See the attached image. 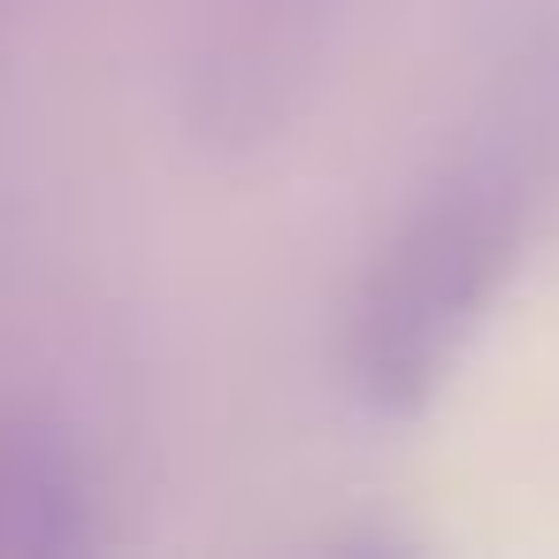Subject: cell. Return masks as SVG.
<instances>
[{
    "instance_id": "6da1fadb",
    "label": "cell",
    "mask_w": 559,
    "mask_h": 559,
    "mask_svg": "<svg viewBox=\"0 0 559 559\" xmlns=\"http://www.w3.org/2000/svg\"><path fill=\"white\" fill-rule=\"evenodd\" d=\"M391 498L429 551L559 559V230L483 292L429 368Z\"/></svg>"
}]
</instances>
